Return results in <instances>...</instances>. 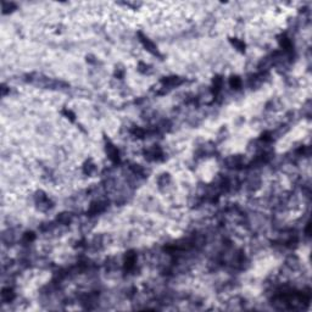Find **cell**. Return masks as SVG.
<instances>
[{
    "label": "cell",
    "mask_w": 312,
    "mask_h": 312,
    "mask_svg": "<svg viewBox=\"0 0 312 312\" xmlns=\"http://www.w3.org/2000/svg\"><path fill=\"white\" fill-rule=\"evenodd\" d=\"M230 43L233 44V46L240 50V51H244L245 50V43L240 39H237V38H230Z\"/></svg>",
    "instance_id": "6da1fadb"
},
{
    "label": "cell",
    "mask_w": 312,
    "mask_h": 312,
    "mask_svg": "<svg viewBox=\"0 0 312 312\" xmlns=\"http://www.w3.org/2000/svg\"><path fill=\"white\" fill-rule=\"evenodd\" d=\"M241 84V81H240V78L239 77H232L230 78V87L234 88V89H238Z\"/></svg>",
    "instance_id": "7a4b0ae2"
},
{
    "label": "cell",
    "mask_w": 312,
    "mask_h": 312,
    "mask_svg": "<svg viewBox=\"0 0 312 312\" xmlns=\"http://www.w3.org/2000/svg\"><path fill=\"white\" fill-rule=\"evenodd\" d=\"M1 295H3V299H4V300H6V301L12 300V297H14V293H12V290H10V288L5 289Z\"/></svg>",
    "instance_id": "3957f363"
}]
</instances>
